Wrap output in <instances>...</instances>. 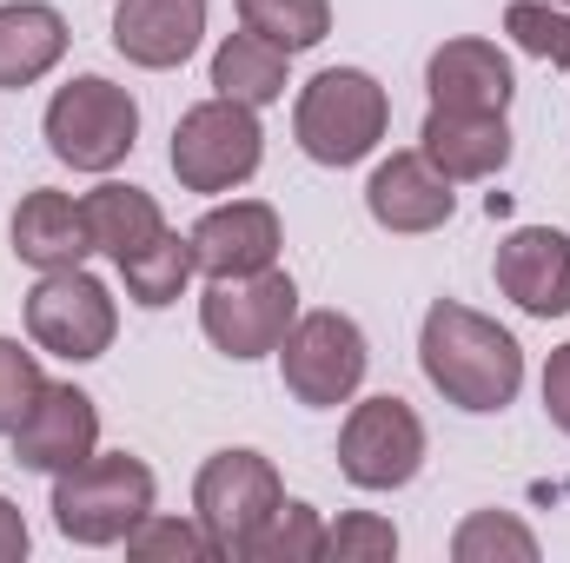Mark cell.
<instances>
[{
	"mask_svg": "<svg viewBox=\"0 0 570 563\" xmlns=\"http://www.w3.org/2000/svg\"><path fill=\"white\" fill-rule=\"evenodd\" d=\"M419 365H425L431 392L471 418H491V412L518 405V392H524V345L498 318H484L458 298H438L425 312Z\"/></svg>",
	"mask_w": 570,
	"mask_h": 563,
	"instance_id": "1",
	"label": "cell"
},
{
	"mask_svg": "<svg viewBox=\"0 0 570 563\" xmlns=\"http://www.w3.org/2000/svg\"><path fill=\"white\" fill-rule=\"evenodd\" d=\"M153 471L127 451H94L87 464L60 471L53 477V531L67 544H87V551H107V544H127V531L153 517Z\"/></svg>",
	"mask_w": 570,
	"mask_h": 563,
	"instance_id": "2",
	"label": "cell"
},
{
	"mask_svg": "<svg viewBox=\"0 0 570 563\" xmlns=\"http://www.w3.org/2000/svg\"><path fill=\"white\" fill-rule=\"evenodd\" d=\"M392 127V100L365 67H325L298 87L292 107V140L318 166H358L372 159Z\"/></svg>",
	"mask_w": 570,
	"mask_h": 563,
	"instance_id": "3",
	"label": "cell"
},
{
	"mask_svg": "<svg viewBox=\"0 0 570 563\" xmlns=\"http://www.w3.org/2000/svg\"><path fill=\"white\" fill-rule=\"evenodd\" d=\"M47 152L73 172H114L140 146V107L107 73H80L47 100Z\"/></svg>",
	"mask_w": 570,
	"mask_h": 563,
	"instance_id": "4",
	"label": "cell"
},
{
	"mask_svg": "<svg viewBox=\"0 0 570 563\" xmlns=\"http://www.w3.org/2000/svg\"><path fill=\"white\" fill-rule=\"evenodd\" d=\"M166 159H173V179H179L186 192H233V186H246V179L259 172V159H266L259 107H239V100H226V93L186 107L179 127H173Z\"/></svg>",
	"mask_w": 570,
	"mask_h": 563,
	"instance_id": "5",
	"label": "cell"
},
{
	"mask_svg": "<svg viewBox=\"0 0 570 563\" xmlns=\"http://www.w3.org/2000/svg\"><path fill=\"white\" fill-rule=\"evenodd\" d=\"M285 504L279 464L259 451H213L193 477V517L206 524L213 551L233 563H246L253 537L266 531V517Z\"/></svg>",
	"mask_w": 570,
	"mask_h": 563,
	"instance_id": "6",
	"label": "cell"
},
{
	"mask_svg": "<svg viewBox=\"0 0 570 563\" xmlns=\"http://www.w3.org/2000/svg\"><path fill=\"white\" fill-rule=\"evenodd\" d=\"M365 365H372V345H365L358 318H345V312H305V318H292V332H285V345H279L285 392L305 412L352 405L358 385H365Z\"/></svg>",
	"mask_w": 570,
	"mask_h": 563,
	"instance_id": "7",
	"label": "cell"
},
{
	"mask_svg": "<svg viewBox=\"0 0 570 563\" xmlns=\"http://www.w3.org/2000/svg\"><path fill=\"white\" fill-rule=\"evenodd\" d=\"M114 332H120V305L87 266L33 279V292H27V338L40 352H53L67 365H94V358L114 352Z\"/></svg>",
	"mask_w": 570,
	"mask_h": 563,
	"instance_id": "8",
	"label": "cell"
},
{
	"mask_svg": "<svg viewBox=\"0 0 570 563\" xmlns=\"http://www.w3.org/2000/svg\"><path fill=\"white\" fill-rule=\"evenodd\" d=\"M292 318H298V285L279 266H266L253 279H213L206 298H199V332L233 365L273 358L285 345V332H292Z\"/></svg>",
	"mask_w": 570,
	"mask_h": 563,
	"instance_id": "9",
	"label": "cell"
},
{
	"mask_svg": "<svg viewBox=\"0 0 570 563\" xmlns=\"http://www.w3.org/2000/svg\"><path fill=\"white\" fill-rule=\"evenodd\" d=\"M338 471L358 491H405L425 471V418L405 398H365L338 424Z\"/></svg>",
	"mask_w": 570,
	"mask_h": 563,
	"instance_id": "10",
	"label": "cell"
},
{
	"mask_svg": "<svg viewBox=\"0 0 570 563\" xmlns=\"http://www.w3.org/2000/svg\"><path fill=\"white\" fill-rule=\"evenodd\" d=\"M94 451H100V412H94V398L80 385H53L47 378L40 405L13 431V464L40 471V477H60L73 464H87Z\"/></svg>",
	"mask_w": 570,
	"mask_h": 563,
	"instance_id": "11",
	"label": "cell"
},
{
	"mask_svg": "<svg viewBox=\"0 0 570 563\" xmlns=\"http://www.w3.org/2000/svg\"><path fill=\"white\" fill-rule=\"evenodd\" d=\"M186 239H193V266L206 279H253V273L279 266V246H285L279 213L266 199H226Z\"/></svg>",
	"mask_w": 570,
	"mask_h": 563,
	"instance_id": "12",
	"label": "cell"
},
{
	"mask_svg": "<svg viewBox=\"0 0 570 563\" xmlns=\"http://www.w3.org/2000/svg\"><path fill=\"white\" fill-rule=\"evenodd\" d=\"M498 292L531 312V318H564L570 312V239L558 226H511L498 239Z\"/></svg>",
	"mask_w": 570,
	"mask_h": 563,
	"instance_id": "13",
	"label": "cell"
},
{
	"mask_svg": "<svg viewBox=\"0 0 570 563\" xmlns=\"http://www.w3.org/2000/svg\"><path fill=\"white\" fill-rule=\"evenodd\" d=\"M365 213H372L385 233L419 239V233H438V226L458 213V192H451V179L431 166L425 152H392V159H379L372 179H365Z\"/></svg>",
	"mask_w": 570,
	"mask_h": 563,
	"instance_id": "14",
	"label": "cell"
},
{
	"mask_svg": "<svg viewBox=\"0 0 570 563\" xmlns=\"http://www.w3.org/2000/svg\"><path fill=\"white\" fill-rule=\"evenodd\" d=\"M425 93L431 107H451V113H504L518 93V73H511L498 40L458 33L425 60Z\"/></svg>",
	"mask_w": 570,
	"mask_h": 563,
	"instance_id": "15",
	"label": "cell"
},
{
	"mask_svg": "<svg viewBox=\"0 0 570 563\" xmlns=\"http://www.w3.org/2000/svg\"><path fill=\"white\" fill-rule=\"evenodd\" d=\"M206 40V0H120L114 7V53L146 73L186 67Z\"/></svg>",
	"mask_w": 570,
	"mask_h": 563,
	"instance_id": "16",
	"label": "cell"
},
{
	"mask_svg": "<svg viewBox=\"0 0 570 563\" xmlns=\"http://www.w3.org/2000/svg\"><path fill=\"white\" fill-rule=\"evenodd\" d=\"M13 259L33 266V273H67V266H87L94 253V226H87V199L60 192V186H33L20 206H13Z\"/></svg>",
	"mask_w": 570,
	"mask_h": 563,
	"instance_id": "17",
	"label": "cell"
},
{
	"mask_svg": "<svg viewBox=\"0 0 570 563\" xmlns=\"http://www.w3.org/2000/svg\"><path fill=\"white\" fill-rule=\"evenodd\" d=\"M419 152L458 186V179H491L511 166V127L504 113H451V107H431Z\"/></svg>",
	"mask_w": 570,
	"mask_h": 563,
	"instance_id": "18",
	"label": "cell"
},
{
	"mask_svg": "<svg viewBox=\"0 0 570 563\" xmlns=\"http://www.w3.org/2000/svg\"><path fill=\"white\" fill-rule=\"evenodd\" d=\"M67 20L47 0H7L0 7V93H20L33 80H47L67 60Z\"/></svg>",
	"mask_w": 570,
	"mask_h": 563,
	"instance_id": "19",
	"label": "cell"
},
{
	"mask_svg": "<svg viewBox=\"0 0 570 563\" xmlns=\"http://www.w3.org/2000/svg\"><path fill=\"white\" fill-rule=\"evenodd\" d=\"M87 226H94V253H107L114 266H127L134 253H146V246L166 233V213H159L153 192L107 179V186L87 192Z\"/></svg>",
	"mask_w": 570,
	"mask_h": 563,
	"instance_id": "20",
	"label": "cell"
},
{
	"mask_svg": "<svg viewBox=\"0 0 570 563\" xmlns=\"http://www.w3.org/2000/svg\"><path fill=\"white\" fill-rule=\"evenodd\" d=\"M285 67H292L285 47L239 27L213 47V93H226L239 107H273V100H285Z\"/></svg>",
	"mask_w": 570,
	"mask_h": 563,
	"instance_id": "21",
	"label": "cell"
},
{
	"mask_svg": "<svg viewBox=\"0 0 570 563\" xmlns=\"http://www.w3.org/2000/svg\"><path fill=\"white\" fill-rule=\"evenodd\" d=\"M193 239H179L173 226L146 246V253H134L127 266H120V279H127V298L134 305H146V312H166V305H179V292L193 285Z\"/></svg>",
	"mask_w": 570,
	"mask_h": 563,
	"instance_id": "22",
	"label": "cell"
},
{
	"mask_svg": "<svg viewBox=\"0 0 570 563\" xmlns=\"http://www.w3.org/2000/svg\"><path fill=\"white\" fill-rule=\"evenodd\" d=\"M239 27L285 53H305L332 33V0H239Z\"/></svg>",
	"mask_w": 570,
	"mask_h": 563,
	"instance_id": "23",
	"label": "cell"
},
{
	"mask_svg": "<svg viewBox=\"0 0 570 563\" xmlns=\"http://www.w3.org/2000/svg\"><path fill=\"white\" fill-rule=\"evenodd\" d=\"M451 557L458 563H538V531L518 524L511 511H471L451 531Z\"/></svg>",
	"mask_w": 570,
	"mask_h": 563,
	"instance_id": "24",
	"label": "cell"
},
{
	"mask_svg": "<svg viewBox=\"0 0 570 563\" xmlns=\"http://www.w3.org/2000/svg\"><path fill=\"white\" fill-rule=\"evenodd\" d=\"M504 33H511L518 53L570 73V7H558V0H511L504 7Z\"/></svg>",
	"mask_w": 570,
	"mask_h": 563,
	"instance_id": "25",
	"label": "cell"
},
{
	"mask_svg": "<svg viewBox=\"0 0 570 563\" xmlns=\"http://www.w3.org/2000/svg\"><path fill=\"white\" fill-rule=\"evenodd\" d=\"M312 557H325V517L298 497H285L246 551V563H312Z\"/></svg>",
	"mask_w": 570,
	"mask_h": 563,
	"instance_id": "26",
	"label": "cell"
},
{
	"mask_svg": "<svg viewBox=\"0 0 570 563\" xmlns=\"http://www.w3.org/2000/svg\"><path fill=\"white\" fill-rule=\"evenodd\" d=\"M127 557H146V563H206L219 557L213 551V537H206V524L193 517V524H179V517H146V524H134L127 531Z\"/></svg>",
	"mask_w": 570,
	"mask_h": 563,
	"instance_id": "27",
	"label": "cell"
},
{
	"mask_svg": "<svg viewBox=\"0 0 570 563\" xmlns=\"http://www.w3.org/2000/svg\"><path fill=\"white\" fill-rule=\"evenodd\" d=\"M40 392H47L40 358H33L20 338H0V437H13V431H20V418L40 405Z\"/></svg>",
	"mask_w": 570,
	"mask_h": 563,
	"instance_id": "28",
	"label": "cell"
},
{
	"mask_svg": "<svg viewBox=\"0 0 570 563\" xmlns=\"http://www.w3.org/2000/svg\"><path fill=\"white\" fill-rule=\"evenodd\" d=\"M325 557H338V563H385V557H399V531H392V517L352 511V517L325 524Z\"/></svg>",
	"mask_w": 570,
	"mask_h": 563,
	"instance_id": "29",
	"label": "cell"
},
{
	"mask_svg": "<svg viewBox=\"0 0 570 563\" xmlns=\"http://www.w3.org/2000/svg\"><path fill=\"white\" fill-rule=\"evenodd\" d=\"M544 412H551V424L570 437V345H558L551 365H544Z\"/></svg>",
	"mask_w": 570,
	"mask_h": 563,
	"instance_id": "30",
	"label": "cell"
},
{
	"mask_svg": "<svg viewBox=\"0 0 570 563\" xmlns=\"http://www.w3.org/2000/svg\"><path fill=\"white\" fill-rule=\"evenodd\" d=\"M27 544H33V537H27L20 504H13V497H0V563H20V557H27Z\"/></svg>",
	"mask_w": 570,
	"mask_h": 563,
	"instance_id": "31",
	"label": "cell"
},
{
	"mask_svg": "<svg viewBox=\"0 0 570 563\" xmlns=\"http://www.w3.org/2000/svg\"><path fill=\"white\" fill-rule=\"evenodd\" d=\"M558 7H570V0H558Z\"/></svg>",
	"mask_w": 570,
	"mask_h": 563,
	"instance_id": "32",
	"label": "cell"
}]
</instances>
